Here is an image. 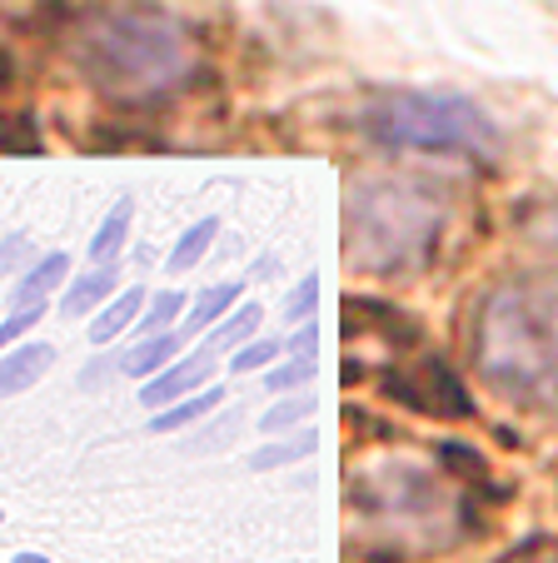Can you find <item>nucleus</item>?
I'll return each instance as SVG.
<instances>
[{"label":"nucleus","mask_w":558,"mask_h":563,"mask_svg":"<svg viewBox=\"0 0 558 563\" xmlns=\"http://www.w3.org/2000/svg\"><path fill=\"white\" fill-rule=\"evenodd\" d=\"M65 275H70V255H65V250H55V255H45L41 265H35L31 275H25L21 285H15L11 305H15V309H25V305H45V295H51V289L61 285Z\"/></svg>","instance_id":"9d476101"},{"label":"nucleus","mask_w":558,"mask_h":563,"mask_svg":"<svg viewBox=\"0 0 558 563\" xmlns=\"http://www.w3.org/2000/svg\"><path fill=\"white\" fill-rule=\"evenodd\" d=\"M210 374H215L210 350H195L190 360L165 364L160 374H150L145 389H140V405H145V409H165V405H175V399H185V394H195L200 384H210Z\"/></svg>","instance_id":"0eeeda50"},{"label":"nucleus","mask_w":558,"mask_h":563,"mask_svg":"<svg viewBox=\"0 0 558 563\" xmlns=\"http://www.w3.org/2000/svg\"><path fill=\"white\" fill-rule=\"evenodd\" d=\"M319 374V354H295V364H280V369L264 374V384L270 389H299V384H309Z\"/></svg>","instance_id":"4be33fe9"},{"label":"nucleus","mask_w":558,"mask_h":563,"mask_svg":"<svg viewBox=\"0 0 558 563\" xmlns=\"http://www.w3.org/2000/svg\"><path fill=\"white\" fill-rule=\"evenodd\" d=\"M444 205L414 180H359L344 205V255L369 275L419 269L439 250Z\"/></svg>","instance_id":"7ed1b4c3"},{"label":"nucleus","mask_w":558,"mask_h":563,"mask_svg":"<svg viewBox=\"0 0 558 563\" xmlns=\"http://www.w3.org/2000/svg\"><path fill=\"white\" fill-rule=\"evenodd\" d=\"M35 319H45V305H25V309H15V314L6 319V324H0V350H6V344H15V340H21V334L31 330Z\"/></svg>","instance_id":"393cba45"},{"label":"nucleus","mask_w":558,"mask_h":563,"mask_svg":"<svg viewBox=\"0 0 558 563\" xmlns=\"http://www.w3.org/2000/svg\"><path fill=\"white\" fill-rule=\"evenodd\" d=\"M380 389H384V399H394V405H404V409H419V415L474 419L469 389H463L449 364H439V360H419V364H409V369H390L380 379Z\"/></svg>","instance_id":"423d86ee"},{"label":"nucleus","mask_w":558,"mask_h":563,"mask_svg":"<svg viewBox=\"0 0 558 563\" xmlns=\"http://www.w3.org/2000/svg\"><path fill=\"white\" fill-rule=\"evenodd\" d=\"M508 563H558V549H534V553H514Z\"/></svg>","instance_id":"cd10ccee"},{"label":"nucleus","mask_w":558,"mask_h":563,"mask_svg":"<svg viewBox=\"0 0 558 563\" xmlns=\"http://www.w3.org/2000/svg\"><path fill=\"white\" fill-rule=\"evenodd\" d=\"M474 369L518 409H558V275L489 285L469 324Z\"/></svg>","instance_id":"f257e3e1"},{"label":"nucleus","mask_w":558,"mask_h":563,"mask_svg":"<svg viewBox=\"0 0 558 563\" xmlns=\"http://www.w3.org/2000/svg\"><path fill=\"white\" fill-rule=\"evenodd\" d=\"M260 319H264V309L260 305H240L234 314H225L220 324H215L210 334H205V350H240L244 340H254L260 334Z\"/></svg>","instance_id":"ddd939ff"},{"label":"nucleus","mask_w":558,"mask_h":563,"mask_svg":"<svg viewBox=\"0 0 558 563\" xmlns=\"http://www.w3.org/2000/svg\"><path fill=\"white\" fill-rule=\"evenodd\" d=\"M179 344H185V334H175V330L150 334V340H140L135 350L125 354V374H135V379H150V374H160L169 360H175Z\"/></svg>","instance_id":"f8f14e48"},{"label":"nucleus","mask_w":558,"mask_h":563,"mask_svg":"<svg viewBox=\"0 0 558 563\" xmlns=\"http://www.w3.org/2000/svg\"><path fill=\"white\" fill-rule=\"evenodd\" d=\"M439 464L449 468V478H484V459L474 454V449H463V444H444L439 449Z\"/></svg>","instance_id":"5701e85b"},{"label":"nucleus","mask_w":558,"mask_h":563,"mask_svg":"<svg viewBox=\"0 0 558 563\" xmlns=\"http://www.w3.org/2000/svg\"><path fill=\"white\" fill-rule=\"evenodd\" d=\"M0 86H11V60L0 55Z\"/></svg>","instance_id":"c756f323"},{"label":"nucleus","mask_w":558,"mask_h":563,"mask_svg":"<svg viewBox=\"0 0 558 563\" xmlns=\"http://www.w3.org/2000/svg\"><path fill=\"white\" fill-rule=\"evenodd\" d=\"M339 379H344V384L364 379V364H354V360H349V364H344V369H339Z\"/></svg>","instance_id":"c85d7f7f"},{"label":"nucleus","mask_w":558,"mask_h":563,"mask_svg":"<svg viewBox=\"0 0 558 563\" xmlns=\"http://www.w3.org/2000/svg\"><path fill=\"white\" fill-rule=\"evenodd\" d=\"M280 350H285V340H250L234 350L230 369L234 374H254V369H270V360H280Z\"/></svg>","instance_id":"412c9836"},{"label":"nucleus","mask_w":558,"mask_h":563,"mask_svg":"<svg viewBox=\"0 0 558 563\" xmlns=\"http://www.w3.org/2000/svg\"><path fill=\"white\" fill-rule=\"evenodd\" d=\"M179 309H185V295H179V289H160V295L150 299V309H140V319H135L140 334H145V340L150 334H165L169 324H175Z\"/></svg>","instance_id":"6ab92c4d"},{"label":"nucleus","mask_w":558,"mask_h":563,"mask_svg":"<svg viewBox=\"0 0 558 563\" xmlns=\"http://www.w3.org/2000/svg\"><path fill=\"white\" fill-rule=\"evenodd\" d=\"M319 454V429H299L295 439H280V444H264L250 454V468H280V464H299V459Z\"/></svg>","instance_id":"f3484780"},{"label":"nucleus","mask_w":558,"mask_h":563,"mask_svg":"<svg viewBox=\"0 0 558 563\" xmlns=\"http://www.w3.org/2000/svg\"><path fill=\"white\" fill-rule=\"evenodd\" d=\"M285 350H289V354H319V319H309L299 334H289Z\"/></svg>","instance_id":"bb28decb"},{"label":"nucleus","mask_w":558,"mask_h":563,"mask_svg":"<svg viewBox=\"0 0 558 563\" xmlns=\"http://www.w3.org/2000/svg\"><path fill=\"white\" fill-rule=\"evenodd\" d=\"M220 399H225V389H220V384H205V389L185 394L179 405L155 409V415H150V429H155V434H179V429H190L195 419L215 415V409H220Z\"/></svg>","instance_id":"1a4fd4ad"},{"label":"nucleus","mask_w":558,"mask_h":563,"mask_svg":"<svg viewBox=\"0 0 558 563\" xmlns=\"http://www.w3.org/2000/svg\"><path fill=\"white\" fill-rule=\"evenodd\" d=\"M315 409H319L315 394H299V399H285V405L264 409V415H260V429H264V434H280V429H289V424H305Z\"/></svg>","instance_id":"aec40b11"},{"label":"nucleus","mask_w":558,"mask_h":563,"mask_svg":"<svg viewBox=\"0 0 558 563\" xmlns=\"http://www.w3.org/2000/svg\"><path fill=\"white\" fill-rule=\"evenodd\" d=\"M70 60L100 96L145 106L195 75V45L169 15L145 5H100L75 21Z\"/></svg>","instance_id":"f03ea898"},{"label":"nucleus","mask_w":558,"mask_h":563,"mask_svg":"<svg viewBox=\"0 0 558 563\" xmlns=\"http://www.w3.org/2000/svg\"><path fill=\"white\" fill-rule=\"evenodd\" d=\"M25 255H31V240H25V234H15V240H6V245H0V275H11V269L21 265Z\"/></svg>","instance_id":"a878e982"},{"label":"nucleus","mask_w":558,"mask_h":563,"mask_svg":"<svg viewBox=\"0 0 558 563\" xmlns=\"http://www.w3.org/2000/svg\"><path fill=\"white\" fill-rule=\"evenodd\" d=\"M15 563H51V559H41V553H15Z\"/></svg>","instance_id":"7c9ffc66"},{"label":"nucleus","mask_w":558,"mask_h":563,"mask_svg":"<svg viewBox=\"0 0 558 563\" xmlns=\"http://www.w3.org/2000/svg\"><path fill=\"white\" fill-rule=\"evenodd\" d=\"M240 285L244 279H230V285H210V289H200V299H195V309H190V330L185 334H195V330H215L225 314H230L234 305H240Z\"/></svg>","instance_id":"dca6fc26"},{"label":"nucleus","mask_w":558,"mask_h":563,"mask_svg":"<svg viewBox=\"0 0 558 563\" xmlns=\"http://www.w3.org/2000/svg\"><path fill=\"white\" fill-rule=\"evenodd\" d=\"M116 279H120V269H110V265H100V269H90V275H80L70 289L61 295V314H85V309H96L100 299L116 289Z\"/></svg>","instance_id":"4468645a"},{"label":"nucleus","mask_w":558,"mask_h":563,"mask_svg":"<svg viewBox=\"0 0 558 563\" xmlns=\"http://www.w3.org/2000/svg\"><path fill=\"white\" fill-rule=\"evenodd\" d=\"M315 309H319V275H305V285L285 299V319L289 324H299V319H309Z\"/></svg>","instance_id":"b1692460"},{"label":"nucleus","mask_w":558,"mask_h":563,"mask_svg":"<svg viewBox=\"0 0 558 563\" xmlns=\"http://www.w3.org/2000/svg\"><path fill=\"white\" fill-rule=\"evenodd\" d=\"M364 130L394 150H429V155H499V135L484 110L463 96L429 90H394L364 115Z\"/></svg>","instance_id":"20e7f679"},{"label":"nucleus","mask_w":558,"mask_h":563,"mask_svg":"<svg viewBox=\"0 0 558 563\" xmlns=\"http://www.w3.org/2000/svg\"><path fill=\"white\" fill-rule=\"evenodd\" d=\"M140 309H145V289H140V285H130L125 295H120V299H110V305L100 309V319H96V324H90V344H110L120 330H130V324H135V319H140Z\"/></svg>","instance_id":"9b49d317"},{"label":"nucleus","mask_w":558,"mask_h":563,"mask_svg":"<svg viewBox=\"0 0 558 563\" xmlns=\"http://www.w3.org/2000/svg\"><path fill=\"white\" fill-rule=\"evenodd\" d=\"M55 364V350L51 344H21L0 360V399H11V394H25L31 384H41Z\"/></svg>","instance_id":"6e6552de"},{"label":"nucleus","mask_w":558,"mask_h":563,"mask_svg":"<svg viewBox=\"0 0 558 563\" xmlns=\"http://www.w3.org/2000/svg\"><path fill=\"white\" fill-rule=\"evenodd\" d=\"M215 234H220V220H215V214H205L200 224H190V230L179 234V245L169 250V275H185V269H195V265H200V260L210 255Z\"/></svg>","instance_id":"2eb2a0df"},{"label":"nucleus","mask_w":558,"mask_h":563,"mask_svg":"<svg viewBox=\"0 0 558 563\" xmlns=\"http://www.w3.org/2000/svg\"><path fill=\"white\" fill-rule=\"evenodd\" d=\"M130 220H135V200H120L116 210L106 214V224H100L96 240H90V260H96V265H110V260L120 255V245H125V234H130Z\"/></svg>","instance_id":"a211bd4d"},{"label":"nucleus","mask_w":558,"mask_h":563,"mask_svg":"<svg viewBox=\"0 0 558 563\" xmlns=\"http://www.w3.org/2000/svg\"><path fill=\"white\" fill-rule=\"evenodd\" d=\"M349 499H359L369 519L390 523L394 533H400V523H404V529H429V539H444L439 529L449 523V514L459 509L419 468H380V474H364Z\"/></svg>","instance_id":"39448f33"}]
</instances>
